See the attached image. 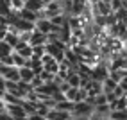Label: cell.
I'll return each mask as SVG.
<instances>
[{
  "label": "cell",
  "instance_id": "6da1fadb",
  "mask_svg": "<svg viewBox=\"0 0 127 120\" xmlns=\"http://www.w3.org/2000/svg\"><path fill=\"white\" fill-rule=\"evenodd\" d=\"M93 113V106H90L88 102H75L73 104V109H72V117L73 118H88L90 115Z\"/></svg>",
  "mask_w": 127,
  "mask_h": 120
},
{
  "label": "cell",
  "instance_id": "7a4b0ae2",
  "mask_svg": "<svg viewBox=\"0 0 127 120\" xmlns=\"http://www.w3.org/2000/svg\"><path fill=\"white\" fill-rule=\"evenodd\" d=\"M34 31H38V32H41V34L47 36V34L52 32V25H50V22L47 18H38L34 22Z\"/></svg>",
  "mask_w": 127,
  "mask_h": 120
},
{
  "label": "cell",
  "instance_id": "3957f363",
  "mask_svg": "<svg viewBox=\"0 0 127 120\" xmlns=\"http://www.w3.org/2000/svg\"><path fill=\"white\" fill-rule=\"evenodd\" d=\"M70 118H72L70 113L57 111V109H50L48 113H47V117H45V120H70Z\"/></svg>",
  "mask_w": 127,
  "mask_h": 120
},
{
  "label": "cell",
  "instance_id": "277c9868",
  "mask_svg": "<svg viewBox=\"0 0 127 120\" xmlns=\"http://www.w3.org/2000/svg\"><path fill=\"white\" fill-rule=\"evenodd\" d=\"M45 43H47V36H45V34H41L38 31H34L31 34V40H29L31 47H39V45H45Z\"/></svg>",
  "mask_w": 127,
  "mask_h": 120
},
{
  "label": "cell",
  "instance_id": "5b68a950",
  "mask_svg": "<svg viewBox=\"0 0 127 120\" xmlns=\"http://www.w3.org/2000/svg\"><path fill=\"white\" fill-rule=\"evenodd\" d=\"M18 16H20L22 20H25V22H31V23H34L38 20V14L32 13V11H29V9H25V7L18 11Z\"/></svg>",
  "mask_w": 127,
  "mask_h": 120
},
{
  "label": "cell",
  "instance_id": "8992f818",
  "mask_svg": "<svg viewBox=\"0 0 127 120\" xmlns=\"http://www.w3.org/2000/svg\"><path fill=\"white\" fill-rule=\"evenodd\" d=\"M64 81L68 82V86H70V88H79V86H81V77H79L77 72H70L68 75H66V79H64Z\"/></svg>",
  "mask_w": 127,
  "mask_h": 120
},
{
  "label": "cell",
  "instance_id": "52a82bcc",
  "mask_svg": "<svg viewBox=\"0 0 127 120\" xmlns=\"http://www.w3.org/2000/svg\"><path fill=\"white\" fill-rule=\"evenodd\" d=\"M18 75H20V81H23V82H31V79L34 77V74H32V70L29 66L18 68Z\"/></svg>",
  "mask_w": 127,
  "mask_h": 120
},
{
  "label": "cell",
  "instance_id": "ba28073f",
  "mask_svg": "<svg viewBox=\"0 0 127 120\" xmlns=\"http://www.w3.org/2000/svg\"><path fill=\"white\" fill-rule=\"evenodd\" d=\"M54 109H57V111H64V113H72V109H73V102H68V100L56 102Z\"/></svg>",
  "mask_w": 127,
  "mask_h": 120
},
{
  "label": "cell",
  "instance_id": "9c48e42d",
  "mask_svg": "<svg viewBox=\"0 0 127 120\" xmlns=\"http://www.w3.org/2000/svg\"><path fill=\"white\" fill-rule=\"evenodd\" d=\"M16 54H20V56L25 59V61H27V59H31V57H32V47H31V45H25V47H23V48H20Z\"/></svg>",
  "mask_w": 127,
  "mask_h": 120
},
{
  "label": "cell",
  "instance_id": "30bf717a",
  "mask_svg": "<svg viewBox=\"0 0 127 120\" xmlns=\"http://www.w3.org/2000/svg\"><path fill=\"white\" fill-rule=\"evenodd\" d=\"M11 54H13V48L7 43H4V41H0V57H5V56H11Z\"/></svg>",
  "mask_w": 127,
  "mask_h": 120
},
{
  "label": "cell",
  "instance_id": "8fae6325",
  "mask_svg": "<svg viewBox=\"0 0 127 120\" xmlns=\"http://www.w3.org/2000/svg\"><path fill=\"white\" fill-rule=\"evenodd\" d=\"M57 65H59V63L52 61V63L45 65V66H43V70H45V72H48V74H52V75H56V74H57Z\"/></svg>",
  "mask_w": 127,
  "mask_h": 120
},
{
  "label": "cell",
  "instance_id": "7c38bea8",
  "mask_svg": "<svg viewBox=\"0 0 127 120\" xmlns=\"http://www.w3.org/2000/svg\"><path fill=\"white\" fill-rule=\"evenodd\" d=\"M45 54V45H39V47H32V57L39 59L41 56Z\"/></svg>",
  "mask_w": 127,
  "mask_h": 120
},
{
  "label": "cell",
  "instance_id": "4fadbf2b",
  "mask_svg": "<svg viewBox=\"0 0 127 120\" xmlns=\"http://www.w3.org/2000/svg\"><path fill=\"white\" fill-rule=\"evenodd\" d=\"M109 120H125V111H111Z\"/></svg>",
  "mask_w": 127,
  "mask_h": 120
},
{
  "label": "cell",
  "instance_id": "5bb4252c",
  "mask_svg": "<svg viewBox=\"0 0 127 120\" xmlns=\"http://www.w3.org/2000/svg\"><path fill=\"white\" fill-rule=\"evenodd\" d=\"M29 84H31V88H32V90H36V88H39L41 84H43V81L39 79V75H34V77L31 79V82H29Z\"/></svg>",
  "mask_w": 127,
  "mask_h": 120
},
{
  "label": "cell",
  "instance_id": "9a60e30c",
  "mask_svg": "<svg viewBox=\"0 0 127 120\" xmlns=\"http://www.w3.org/2000/svg\"><path fill=\"white\" fill-rule=\"evenodd\" d=\"M5 34H7V25H2V23H0V41L4 40Z\"/></svg>",
  "mask_w": 127,
  "mask_h": 120
},
{
  "label": "cell",
  "instance_id": "2e32d148",
  "mask_svg": "<svg viewBox=\"0 0 127 120\" xmlns=\"http://www.w3.org/2000/svg\"><path fill=\"white\" fill-rule=\"evenodd\" d=\"M0 120H16V118H13L7 111H4V113H0Z\"/></svg>",
  "mask_w": 127,
  "mask_h": 120
},
{
  "label": "cell",
  "instance_id": "e0dca14e",
  "mask_svg": "<svg viewBox=\"0 0 127 120\" xmlns=\"http://www.w3.org/2000/svg\"><path fill=\"white\" fill-rule=\"evenodd\" d=\"M25 120H45V118H43V117H39V115H29Z\"/></svg>",
  "mask_w": 127,
  "mask_h": 120
},
{
  "label": "cell",
  "instance_id": "ac0fdd59",
  "mask_svg": "<svg viewBox=\"0 0 127 120\" xmlns=\"http://www.w3.org/2000/svg\"><path fill=\"white\" fill-rule=\"evenodd\" d=\"M4 111H5V104H4V100L0 99V113H4Z\"/></svg>",
  "mask_w": 127,
  "mask_h": 120
}]
</instances>
